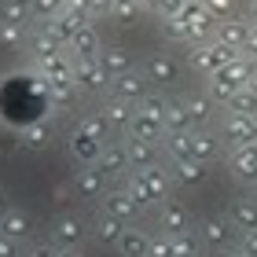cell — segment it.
Segmentation results:
<instances>
[{
    "mask_svg": "<svg viewBox=\"0 0 257 257\" xmlns=\"http://www.w3.org/2000/svg\"><path fill=\"white\" fill-rule=\"evenodd\" d=\"M121 188L140 202V209H147V206H162L166 198H173V195H169V188H173V173H169V169H162V166L133 169V173L125 177Z\"/></svg>",
    "mask_w": 257,
    "mask_h": 257,
    "instance_id": "6da1fadb",
    "label": "cell"
},
{
    "mask_svg": "<svg viewBox=\"0 0 257 257\" xmlns=\"http://www.w3.org/2000/svg\"><path fill=\"white\" fill-rule=\"evenodd\" d=\"M177 22L184 26V33H188V48H191V44H206V41L217 37V19L202 8V0H188L184 11L177 15Z\"/></svg>",
    "mask_w": 257,
    "mask_h": 257,
    "instance_id": "7a4b0ae2",
    "label": "cell"
},
{
    "mask_svg": "<svg viewBox=\"0 0 257 257\" xmlns=\"http://www.w3.org/2000/svg\"><path fill=\"white\" fill-rule=\"evenodd\" d=\"M242 52H235V48H228V44H220L217 37L213 41H206V44H191V66L198 70L202 77H213V74H220L231 59H239Z\"/></svg>",
    "mask_w": 257,
    "mask_h": 257,
    "instance_id": "3957f363",
    "label": "cell"
},
{
    "mask_svg": "<svg viewBox=\"0 0 257 257\" xmlns=\"http://www.w3.org/2000/svg\"><path fill=\"white\" fill-rule=\"evenodd\" d=\"M198 239H202V246H206V250H213V253H228V250L239 242V231L231 228V220H228V217H209V220H202V228H198Z\"/></svg>",
    "mask_w": 257,
    "mask_h": 257,
    "instance_id": "277c9868",
    "label": "cell"
},
{
    "mask_svg": "<svg viewBox=\"0 0 257 257\" xmlns=\"http://www.w3.org/2000/svg\"><path fill=\"white\" fill-rule=\"evenodd\" d=\"M158 228H162V235H184V231H191V206L184 198H166L158 209Z\"/></svg>",
    "mask_w": 257,
    "mask_h": 257,
    "instance_id": "5b68a950",
    "label": "cell"
},
{
    "mask_svg": "<svg viewBox=\"0 0 257 257\" xmlns=\"http://www.w3.org/2000/svg\"><path fill=\"white\" fill-rule=\"evenodd\" d=\"M147 92H151V81L133 70V74L114 77L107 85V99H121V103H128V107H140V99H144Z\"/></svg>",
    "mask_w": 257,
    "mask_h": 257,
    "instance_id": "8992f818",
    "label": "cell"
},
{
    "mask_svg": "<svg viewBox=\"0 0 257 257\" xmlns=\"http://www.w3.org/2000/svg\"><path fill=\"white\" fill-rule=\"evenodd\" d=\"M81 242H85V220L74 217V213L55 217V224H52V246L55 250H77Z\"/></svg>",
    "mask_w": 257,
    "mask_h": 257,
    "instance_id": "52a82bcc",
    "label": "cell"
},
{
    "mask_svg": "<svg viewBox=\"0 0 257 257\" xmlns=\"http://www.w3.org/2000/svg\"><path fill=\"white\" fill-rule=\"evenodd\" d=\"M220 136L224 144L235 147H250L257 144V118H239V114H224V125H220Z\"/></svg>",
    "mask_w": 257,
    "mask_h": 257,
    "instance_id": "ba28073f",
    "label": "cell"
},
{
    "mask_svg": "<svg viewBox=\"0 0 257 257\" xmlns=\"http://www.w3.org/2000/svg\"><path fill=\"white\" fill-rule=\"evenodd\" d=\"M103 213H110L114 220H121V224H133L144 209H140V202L125 188H107V195H103Z\"/></svg>",
    "mask_w": 257,
    "mask_h": 257,
    "instance_id": "9c48e42d",
    "label": "cell"
},
{
    "mask_svg": "<svg viewBox=\"0 0 257 257\" xmlns=\"http://www.w3.org/2000/svg\"><path fill=\"white\" fill-rule=\"evenodd\" d=\"M144 77H147L155 88H169L173 81H180V63L173 59V55H166V52H155V55L144 63Z\"/></svg>",
    "mask_w": 257,
    "mask_h": 257,
    "instance_id": "30bf717a",
    "label": "cell"
},
{
    "mask_svg": "<svg viewBox=\"0 0 257 257\" xmlns=\"http://www.w3.org/2000/svg\"><path fill=\"white\" fill-rule=\"evenodd\" d=\"M228 173H231V177H235L239 184L253 188V184H257V144L228 151Z\"/></svg>",
    "mask_w": 257,
    "mask_h": 257,
    "instance_id": "8fae6325",
    "label": "cell"
},
{
    "mask_svg": "<svg viewBox=\"0 0 257 257\" xmlns=\"http://www.w3.org/2000/svg\"><path fill=\"white\" fill-rule=\"evenodd\" d=\"M74 195L77 198H103L107 195V173H103L99 166H81L74 173Z\"/></svg>",
    "mask_w": 257,
    "mask_h": 257,
    "instance_id": "7c38bea8",
    "label": "cell"
},
{
    "mask_svg": "<svg viewBox=\"0 0 257 257\" xmlns=\"http://www.w3.org/2000/svg\"><path fill=\"white\" fill-rule=\"evenodd\" d=\"M96 166L107 173V180L128 177V173H133V162H128V147H125V144H118V140H110V144L103 147V155H99Z\"/></svg>",
    "mask_w": 257,
    "mask_h": 257,
    "instance_id": "4fadbf2b",
    "label": "cell"
},
{
    "mask_svg": "<svg viewBox=\"0 0 257 257\" xmlns=\"http://www.w3.org/2000/svg\"><path fill=\"white\" fill-rule=\"evenodd\" d=\"M74 81L81 92H107V85H110L99 59H74Z\"/></svg>",
    "mask_w": 257,
    "mask_h": 257,
    "instance_id": "5bb4252c",
    "label": "cell"
},
{
    "mask_svg": "<svg viewBox=\"0 0 257 257\" xmlns=\"http://www.w3.org/2000/svg\"><path fill=\"white\" fill-rule=\"evenodd\" d=\"M250 15H231V19H224V22H217V41L220 44H228V48H235V52H242L246 48V37H250Z\"/></svg>",
    "mask_w": 257,
    "mask_h": 257,
    "instance_id": "9a60e30c",
    "label": "cell"
},
{
    "mask_svg": "<svg viewBox=\"0 0 257 257\" xmlns=\"http://www.w3.org/2000/svg\"><path fill=\"white\" fill-rule=\"evenodd\" d=\"M103 147H107V144L92 140L88 133H81V128H74V133H70V158H74L77 166H96L99 155H103Z\"/></svg>",
    "mask_w": 257,
    "mask_h": 257,
    "instance_id": "2e32d148",
    "label": "cell"
},
{
    "mask_svg": "<svg viewBox=\"0 0 257 257\" xmlns=\"http://www.w3.org/2000/svg\"><path fill=\"white\" fill-rule=\"evenodd\" d=\"M125 147H128V162H133V169L162 166V158H166L162 144H147V140H133V136H125Z\"/></svg>",
    "mask_w": 257,
    "mask_h": 257,
    "instance_id": "e0dca14e",
    "label": "cell"
},
{
    "mask_svg": "<svg viewBox=\"0 0 257 257\" xmlns=\"http://www.w3.org/2000/svg\"><path fill=\"white\" fill-rule=\"evenodd\" d=\"M220 155H224V140L213 136L209 128H195V133H191V158L206 162V166H213Z\"/></svg>",
    "mask_w": 257,
    "mask_h": 257,
    "instance_id": "ac0fdd59",
    "label": "cell"
},
{
    "mask_svg": "<svg viewBox=\"0 0 257 257\" xmlns=\"http://www.w3.org/2000/svg\"><path fill=\"white\" fill-rule=\"evenodd\" d=\"M169 173H173L177 184H184V188H198V184H206L209 166L198 162V158H184V162H169Z\"/></svg>",
    "mask_w": 257,
    "mask_h": 257,
    "instance_id": "d6986e66",
    "label": "cell"
},
{
    "mask_svg": "<svg viewBox=\"0 0 257 257\" xmlns=\"http://www.w3.org/2000/svg\"><path fill=\"white\" fill-rule=\"evenodd\" d=\"M151 239L155 235H147L144 228H125L114 250H118V257H151Z\"/></svg>",
    "mask_w": 257,
    "mask_h": 257,
    "instance_id": "ffe728a7",
    "label": "cell"
},
{
    "mask_svg": "<svg viewBox=\"0 0 257 257\" xmlns=\"http://www.w3.org/2000/svg\"><path fill=\"white\" fill-rule=\"evenodd\" d=\"M180 103H184V110H188V118H191V125H195V128H206L209 121L217 118V103L209 99L206 92H195V96H184Z\"/></svg>",
    "mask_w": 257,
    "mask_h": 257,
    "instance_id": "44dd1931",
    "label": "cell"
},
{
    "mask_svg": "<svg viewBox=\"0 0 257 257\" xmlns=\"http://www.w3.org/2000/svg\"><path fill=\"white\" fill-rule=\"evenodd\" d=\"M99 66H103V74H107L110 81L125 77V74H133V55H128L125 48H118V44H107V48L99 52Z\"/></svg>",
    "mask_w": 257,
    "mask_h": 257,
    "instance_id": "7402d4cb",
    "label": "cell"
},
{
    "mask_svg": "<svg viewBox=\"0 0 257 257\" xmlns=\"http://www.w3.org/2000/svg\"><path fill=\"white\" fill-rule=\"evenodd\" d=\"M103 48H107V44H103V37L96 33V26H81L74 44H70V55H74V59H99Z\"/></svg>",
    "mask_w": 257,
    "mask_h": 257,
    "instance_id": "603a6c76",
    "label": "cell"
},
{
    "mask_svg": "<svg viewBox=\"0 0 257 257\" xmlns=\"http://www.w3.org/2000/svg\"><path fill=\"white\" fill-rule=\"evenodd\" d=\"M125 136L147 140V144H162V140H166V125H162L158 118H151V114H144V110H136V118H133V125H128Z\"/></svg>",
    "mask_w": 257,
    "mask_h": 257,
    "instance_id": "cb8c5ba5",
    "label": "cell"
},
{
    "mask_svg": "<svg viewBox=\"0 0 257 257\" xmlns=\"http://www.w3.org/2000/svg\"><path fill=\"white\" fill-rule=\"evenodd\" d=\"M228 220H231L235 231H253L257 228V198H250V195L235 198L231 209H228Z\"/></svg>",
    "mask_w": 257,
    "mask_h": 257,
    "instance_id": "d4e9b609",
    "label": "cell"
},
{
    "mask_svg": "<svg viewBox=\"0 0 257 257\" xmlns=\"http://www.w3.org/2000/svg\"><path fill=\"white\" fill-rule=\"evenodd\" d=\"M37 70H41V81H74V59L66 52L37 59Z\"/></svg>",
    "mask_w": 257,
    "mask_h": 257,
    "instance_id": "484cf974",
    "label": "cell"
},
{
    "mask_svg": "<svg viewBox=\"0 0 257 257\" xmlns=\"http://www.w3.org/2000/svg\"><path fill=\"white\" fill-rule=\"evenodd\" d=\"M74 128L88 133L92 140H99V144H110V136H114V128H110V121H107V114H103V110H88V114H81Z\"/></svg>",
    "mask_w": 257,
    "mask_h": 257,
    "instance_id": "4316f807",
    "label": "cell"
},
{
    "mask_svg": "<svg viewBox=\"0 0 257 257\" xmlns=\"http://www.w3.org/2000/svg\"><path fill=\"white\" fill-rule=\"evenodd\" d=\"M30 231H33V220H30V213H22V209H8V217L0 220V235H8L15 242H26Z\"/></svg>",
    "mask_w": 257,
    "mask_h": 257,
    "instance_id": "83f0119b",
    "label": "cell"
},
{
    "mask_svg": "<svg viewBox=\"0 0 257 257\" xmlns=\"http://www.w3.org/2000/svg\"><path fill=\"white\" fill-rule=\"evenodd\" d=\"M103 114H107V121H110V128L114 133H128V125H133V118H136V107H128V103H121V99H107V107H103Z\"/></svg>",
    "mask_w": 257,
    "mask_h": 257,
    "instance_id": "f1b7e54d",
    "label": "cell"
},
{
    "mask_svg": "<svg viewBox=\"0 0 257 257\" xmlns=\"http://www.w3.org/2000/svg\"><path fill=\"white\" fill-rule=\"evenodd\" d=\"M77 81H44V96H48L52 107H70L77 99Z\"/></svg>",
    "mask_w": 257,
    "mask_h": 257,
    "instance_id": "f546056e",
    "label": "cell"
},
{
    "mask_svg": "<svg viewBox=\"0 0 257 257\" xmlns=\"http://www.w3.org/2000/svg\"><path fill=\"white\" fill-rule=\"evenodd\" d=\"M224 114H239V118H257V92H253V88H239L235 96L224 103Z\"/></svg>",
    "mask_w": 257,
    "mask_h": 257,
    "instance_id": "4dcf8cb0",
    "label": "cell"
},
{
    "mask_svg": "<svg viewBox=\"0 0 257 257\" xmlns=\"http://www.w3.org/2000/svg\"><path fill=\"white\" fill-rule=\"evenodd\" d=\"M30 52H33V59H48V55H59V52H66V48H63V44L55 41L44 26H41V30H33V33H30Z\"/></svg>",
    "mask_w": 257,
    "mask_h": 257,
    "instance_id": "1f68e13d",
    "label": "cell"
},
{
    "mask_svg": "<svg viewBox=\"0 0 257 257\" xmlns=\"http://www.w3.org/2000/svg\"><path fill=\"white\" fill-rule=\"evenodd\" d=\"M125 228H128V224H121V220H114L110 213H103V209H99L96 228H92V231H96V239L103 242V246H114V242L121 239V231H125Z\"/></svg>",
    "mask_w": 257,
    "mask_h": 257,
    "instance_id": "d6a6232c",
    "label": "cell"
},
{
    "mask_svg": "<svg viewBox=\"0 0 257 257\" xmlns=\"http://www.w3.org/2000/svg\"><path fill=\"white\" fill-rule=\"evenodd\" d=\"M166 133H173V136H191L195 133V125L188 118V110H184V103H169V110H166Z\"/></svg>",
    "mask_w": 257,
    "mask_h": 257,
    "instance_id": "836d02e7",
    "label": "cell"
},
{
    "mask_svg": "<svg viewBox=\"0 0 257 257\" xmlns=\"http://www.w3.org/2000/svg\"><path fill=\"white\" fill-rule=\"evenodd\" d=\"M162 151H166L169 162L191 158V136H173V133H166V140H162Z\"/></svg>",
    "mask_w": 257,
    "mask_h": 257,
    "instance_id": "e575fe53",
    "label": "cell"
},
{
    "mask_svg": "<svg viewBox=\"0 0 257 257\" xmlns=\"http://www.w3.org/2000/svg\"><path fill=\"white\" fill-rule=\"evenodd\" d=\"M169 103H173V99H166L162 92H155V88H151L147 96L140 99V107H136V110H144V114H151V118H158L162 125H166V110H169Z\"/></svg>",
    "mask_w": 257,
    "mask_h": 257,
    "instance_id": "d590c367",
    "label": "cell"
},
{
    "mask_svg": "<svg viewBox=\"0 0 257 257\" xmlns=\"http://www.w3.org/2000/svg\"><path fill=\"white\" fill-rule=\"evenodd\" d=\"M0 15L11 19V22H26L33 19V0H4V8H0Z\"/></svg>",
    "mask_w": 257,
    "mask_h": 257,
    "instance_id": "8d00e7d4",
    "label": "cell"
},
{
    "mask_svg": "<svg viewBox=\"0 0 257 257\" xmlns=\"http://www.w3.org/2000/svg\"><path fill=\"white\" fill-rule=\"evenodd\" d=\"M19 136H22V147H30V151H48V144H52L44 125H26Z\"/></svg>",
    "mask_w": 257,
    "mask_h": 257,
    "instance_id": "74e56055",
    "label": "cell"
},
{
    "mask_svg": "<svg viewBox=\"0 0 257 257\" xmlns=\"http://www.w3.org/2000/svg\"><path fill=\"white\" fill-rule=\"evenodd\" d=\"M26 37V26H22V22H11V19H4L0 15V44H4V48H15V44Z\"/></svg>",
    "mask_w": 257,
    "mask_h": 257,
    "instance_id": "f35d334b",
    "label": "cell"
},
{
    "mask_svg": "<svg viewBox=\"0 0 257 257\" xmlns=\"http://www.w3.org/2000/svg\"><path fill=\"white\" fill-rule=\"evenodd\" d=\"M202 239H195V231H184V235H173V253L177 257H198Z\"/></svg>",
    "mask_w": 257,
    "mask_h": 257,
    "instance_id": "ab89813d",
    "label": "cell"
},
{
    "mask_svg": "<svg viewBox=\"0 0 257 257\" xmlns=\"http://www.w3.org/2000/svg\"><path fill=\"white\" fill-rule=\"evenodd\" d=\"M235 4H239V0H202V8H206L217 22H224V19H231V15H239Z\"/></svg>",
    "mask_w": 257,
    "mask_h": 257,
    "instance_id": "60d3db41",
    "label": "cell"
},
{
    "mask_svg": "<svg viewBox=\"0 0 257 257\" xmlns=\"http://www.w3.org/2000/svg\"><path fill=\"white\" fill-rule=\"evenodd\" d=\"M136 11H140L136 0H114V4H110V19L125 26V22H133V19H136Z\"/></svg>",
    "mask_w": 257,
    "mask_h": 257,
    "instance_id": "b9f144b4",
    "label": "cell"
},
{
    "mask_svg": "<svg viewBox=\"0 0 257 257\" xmlns=\"http://www.w3.org/2000/svg\"><path fill=\"white\" fill-rule=\"evenodd\" d=\"M66 8V0H33V19H55L59 11Z\"/></svg>",
    "mask_w": 257,
    "mask_h": 257,
    "instance_id": "7bdbcfd3",
    "label": "cell"
},
{
    "mask_svg": "<svg viewBox=\"0 0 257 257\" xmlns=\"http://www.w3.org/2000/svg\"><path fill=\"white\" fill-rule=\"evenodd\" d=\"M110 4L114 0H81V4H70V8H85L92 22H96V19H110Z\"/></svg>",
    "mask_w": 257,
    "mask_h": 257,
    "instance_id": "ee69618b",
    "label": "cell"
},
{
    "mask_svg": "<svg viewBox=\"0 0 257 257\" xmlns=\"http://www.w3.org/2000/svg\"><path fill=\"white\" fill-rule=\"evenodd\" d=\"M184 4H188V0H158V8H155L158 22H169V19H177L180 11H184Z\"/></svg>",
    "mask_w": 257,
    "mask_h": 257,
    "instance_id": "f6af8a7d",
    "label": "cell"
},
{
    "mask_svg": "<svg viewBox=\"0 0 257 257\" xmlns=\"http://www.w3.org/2000/svg\"><path fill=\"white\" fill-rule=\"evenodd\" d=\"M151 257H177L173 253V235H155L151 239Z\"/></svg>",
    "mask_w": 257,
    "mask_h": 257,
    "instance_id": "bcb514c9",
    "label": "cell"
},
{
    "mask_svg": "<svg viewBox=\"0 0 257 257\" xmlns=\"http://www.w3.org/2000/svg\"><path fill=\"white\" fill-rule=\"evenodd\" d=\"M235 250H242L246 257H257V228H253V231H239V242H235Z\"/></svg>",
    "mask_w": 257,
    "mask_h": 257,
    "instance_id": "7dc6e473",
    "label": "cell"
},
{
    "mask_svg": "<svg viewBox=\"0 0 257 257\" xmlns=\"http://www.w3.org/2000/svg\"><path fill=\"white\" fill-rule=\"evenodd\" d=\"M162 33H166L169 41H180V44H188V33H184V26L177 19H169V22H162Z\"/></svg>",
    "mask_w": 257,
    "mask_h": 257,
    "instance_id": "c3c4849f",
    "label": "cell"
},
{
    "mask_svg": "<svg viewBox=\"0 0 257 257\" xmlns=\"http://www.w3.org/2000/svg\"><path fill=\"white\" fill-rule=\"evenodd\" d=\"M55 253H59V250H55L52 242H30L22 257H55Z\"/></svg>",
    "mask_w": 257,
    "mask_h": 257,
    "instance_id": "681fc988",
    "label": "cell"
},
{
    "mask_svg": "<svg viewBox=\"0 0 257 257\" xmlns=\"http://www.w3.org/2000/svg\"><path fill=\"white\" fill-rule=\"evenodd\" d=\"M0 257H22L19 253V242L8 239V235H0Z\"/></svg>",
    "mask_w": 257,
    "mask_h": 257,
    "instance_id": "f907efd6",
    "label": "cell"
},
{
    "mask_svg": "<svg viewBox=\"0 0 257 257\" xmlns=\"http://www.w3.org/2000/svg\"><path fill=\"white\" fill-rule=\"evenodd\" d=\"M242 55H250V59L257 63V22L250 26V37H246V48H242Z\"/></svg>",
    "mask_w": 257,
    "mask_h": 257,
    "instance_id": "816d5d0a",
    "label": "cell"
},
{
    "mask_svg": "<svg viewBox=\"0 0 257 257\" xmlns=\"http://www.w3.org/2000/svg\"><path fill=\"white\" fill-rule=\"evenodd\" d=\"M8 209H11V202H8V195H4V191H0V220H4V217H8Z\"/></svg>",
    "mask_w": 257,
    "mask_h": 257,
    "instance_id": "f5cc1de1",
    "label": "cell"
},
{
    "mask_svg": "<svg viewBox=\"0 0 257 257\" xmlns=\"http://www.w3.org/2000/svg\"><path fill=\"white\" fill-rule=\"evenodd\" d=\"M55 257H85V253H81V250H59Z\"/></svg>",
    "mask_w": 257,
    "mask_h": 257,
    "instance_id": "db71d44e",
    "label": "cell"
},
{
    "mask_svg": "<svg viewBox=\"0 0 257 257\" xmlns=\"http://www.w3.org/2000/svg\"><path fill=\"white\" fill-rule=\"evenodd\" d=\"M246 15H250V22H257V0H250V11H246Z\"/></svg>",
    "mask_w": 257,
    "mask_h": 257,
    "instance_id": "11a10c76",
    "label": "cell"
},
{
    "mask_svg": "<svg viewBox=\"0 0 257 257\" xmlns=\"http://www.w3.org/2000/svg\"><path fill=\"white\" fill-rule=\"evenodd\" d=\"M136 4H140V8H151V11H155V8H158V0H136Z\"/></svg>",
    "mask_w": 257,
    "mask_h": 257,
    "instance_id": "9f6ffc18",
    "label": "cell"
},
{
    "mask_svg": "<svg viewBox=\"0 0 257 257\" xmlns=\"http://www.w3.org/2000/svg\"><path fill=\"white\" fill-rule=\"evenodd\" d=\"M246 88H253V92H257V66H253V74H250V81H246Z\"/></svg>",
    "mask_w": 257,
    "mask_h": 257,
    "instance_id": "6f0895ef",
    "label": "cell"
},
{
    "mask_svg": "<svg viewBox=\"0 0 257 257\" xmlns=\"http://www.w3.org/2000/svg\"><path fill=\"white\" fill-rule=\"evenodd\" d=\"M228 257H246V253H242V250H231V253H228Z\"/></svg>",
    "mask_w": 257,
    "mask_h": 257,
    "instance_id": "680465c9",
    "label": "cell"
},
{
    "mask_svg": "<svg viewBox=\"0 0 257 257\" xmlns=\"http://www.w3.org/2000/svg\"><path fill=\"white\" fill-rule=\"evenodd\" d=\"M66 4H81V0H66Z\"/></svg>",
    "mask_w": 257,
    "mask_h": 257,
    "instance_id": "91938a15",
    "label": "cell"
}]
</instances>
